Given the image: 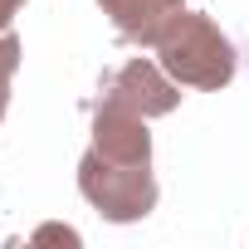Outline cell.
I'll list each match as a JSON object with an SVG mask.
<instances>
[{
	"mask_svg": "<svg viewBox=\"0 0 249 249\" xmlns=\"http://www.w3.org/2000/svg\"><path fill=\"white\" fill-rule=\"evenodd\" d=\"M107 98H117L122 107H132V112H142V117H166V112L181 103V83H176L161 64H152V59H127V64L112 73Z\"/></svg>",
	"mask_w": 249,
	"mask_h": 249,
	"instance_id": "cell-3",
	"label": "cell"
},
{
	"mask_svg": "<svg viewBox=\"0 0 249 249\" xmlns=\"http://www.w3.org/2000/svg\"><path fill=\"white\" fill-rule=\"evenodd\" d=\"M25 10V0H0V30H10V20Z\"/></svg>",
	"mask_w": 249,
	"mask_h": 249,
	"instance_id": "cell-6",
	"label": "cell"
},
{
	"mask_svg": "<svg viewBox=\"0 0 249 249\" xmlns=\"http://www.w3.org/2000/svg\"><path fill=\"white\" fill-rule=\"evenodd\" d=\"M157 64L181 88H225L234 78V44L220 35L210 15L181 10L157 39Z\"/></svg>",
	"mask_w": 249,
	"mask_h": 249,
	"instance_id": "cell-1",
	"label": "cell"
},
{
	"mask_svg": "<svg viewBox=\"0 0 249 249\" xmlns=\"http://www.w3.org/2000/svg\"><path fill=\"white\" fill-rule=\"evenodd\" d=\"M103 15L112 20V30L122 39H132V44H147L157 49V39L166 35V25L186 10L181 0H98Z\"/></svg>",
	"mask_w": 249,
	"mask_h": 249,
	"instance_id": "cell-4",
	"label": "cell"
},
{
	"mask_svg": "<svg viewBox=\"0 0 249 249\" xmlns=\"http://www.w3.org/2000/svg\"><path fill=\"white\" fill-rule=\"evenodd\" d=\"M78 191L83 200L112 220V225H132L142 215L157 210V176H152V161H127V157H107L98 147L83 152L78 161Z\"/></svg>",
	"mask_w": 249,
	"mask_h": 249,
	"instance_id": "cell-2",
	"label": "cell"
},
{
	"mask_svg": "<svg viewBox=\"0 0 249 249\" xmlns=\"http://www.w3.org/2000/svg\"><path fill=\"white\" fill-rule=\"evenodd\" d=\"M20 69V39L10 30H0V122H5V107H10V78Z\"/></svg>",
	"mask_w": 249,
	"mask_h": 249,
	"instance_id": "cell-5",
	"label": "cell"
}]
</instances>
